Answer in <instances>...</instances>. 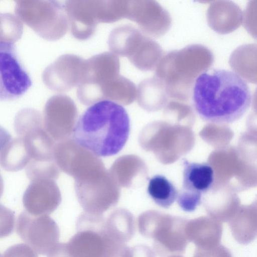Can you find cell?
Instances as JSON below:
<instances>
[{
	"mask_svg": "<svg viewBox=\"0 0 257 257\" xmlns=\"http://www.w3.org/2000/svg\"><path fill=\"white\" fill-rule=\"evenodd\" d=\"M192 98L194 109L201 119L219 124L239 119L252 102L250 89L242 77L234 71L215 68L198 75Z\"/></svg>",
	"mask_w": 257,
	"mask_h": 257,
	"instance_id": "obj_1",
	"label": "cell"
},
{
	"mask_svg": "<svg viewBox=\"0 0 257 257\" xmlns=\"http://www.w3.org/2000/svg\"><path fill=\"white\" fill-rule=\"evenodd\" d=\"M130 132V117L125 108L112 101L102 100L81 114L72 138L74 143L95 156L108 157L123 148Z\"/></svg>",
	"mask_w": 257,
	"mask_h": 257,
	"instance_id": "obj_2",
	"label": "cell"
},
{
	"mask_svg": "<svg viewBox=\"0 0 257 257\" xmlns=\"http://www.w3.org/2000/svg\"><path fill=\"white\" fill-rule=\"evenodd\" d=\"M187 222L182 218L146 212L139 217L138 226L143 236L153 239L154 251L163 257L185 251L189 242Z\"/></svg>",
	"mask_w": 257,
	"mask_h": 257,
	"instance_id": "obj_3",
	"label": "cell"
},
{
	"mask_svg": "<svg viewBox=\"0 0 257 257\" xmlns=\"http://www.w3.org/2000/svg\"><path fill=\"white\" fill-rule=\"evenodd\" d=\"M15 13L47 40H59L68 30V20L64 7L58 1H17Z\"/></svg>",
	"mask_w": 257,
	"mask_h": 257,
	"instance_id": "obj_4",
	"label": "cell"
},
{
	"mask_svg": "<svg viewBox=\"0 0 257 257\" xmlns=\"http://www.w3.org/2000/svg\"><path fill=\"white\" fill-rule=\"evenodd\" d=\"M107 44L116 56L127 57L137 68L150 69L155 55V46L141 32L131 25H123L110 33Z\"/></svg>",
	"mask_w": 257,
	"mask_h": 257,
	"instance_id": "obj_5",
	"label": "cell"
},
{
	"mask_svg": "<svg viewBox=\"0 0 257 257\" xmlns=\"http://www.w3.org/2000/svg\"><path fill=\"white\" fill-rule=\"evenodd\" d=\"M32 85L30 76L19 59L15 44L0 42V101L20 98Z\"/></svg>",
	"mask_w": 257,
	"mask_h": 257,
	"instance_id": "obj_6",
	"label": "cell"
},
{
	"mask_svg": "<svg viewBox=\"0 0 257 257\" xmlns=\"http://www.w3.org/2000/svg\"><path fill=\"white\" fill-rule=\"evenodd\" d=\"M87 73L78 86L77 96L85 105L98 102L99 90L110 79L119 75L120 62L112 53L105 52L86 60Z\"/></svg>",
	"mask_w": 257,
	"mask_h": 257,
	"instance_id": "obj_7",
	"label": "cell"
},
{
	"mask_svg": "<svg viewBox=\"0 0 257 257\" xmlns=\"http://www.w3.org/2000/svg\"><path fill=\"white\" fill-rule=\"evenodd\" d=\"M183 181L176 200L184 211H194L201 202L202 195L208 191L214 182V171L207 163L182 160Z\"/></svg>",
	"mask_w": 257,
	"mask_h": 257,
	"instance_id": "obj_8",
	"label": "cell"
},
{
	"mask_svg": "<svg viewBox=\"0 0 257 257\" xmlns=\"http://www.w3.org/2000/svg\"><path fill=\"white\" fill-rule=\"evenodd\" d=\"M17 232L35 251L47 255L58 243L60 232L55 221L48 215L34 216L24 211L18 217Z\"/></svg>",
	"mask_w": 257,
	"mask_h": 257,
	"instance_id": "obj_9",
	"label": "cell"
},
{
	"mask_svg": "<svg viewBox=\"0 0 257 257\" xmlns=\"http://www.w3.org/2000/svg\"><path fill=\"white\" fill-rule=\"evenodd\" d=\"M87 73L86 60L74 54L60 56L44 71V84L52 91L62 92L78 86Z\"/></svg>",
	"mask_w": 257,
	"mask_h": 257,
	"instance_id": "obj_10",
	"label": "cell"
},
{
	"mask_svg": "<svg viewBox=\"0 0 257 257\" xmlns=\"http://www.w3.org/2000/svg\"><path fill=\"white\" fill-rule=\"evenodd\" d=\"M102 1H67L66 12L70 31L76 39L85 40L95 33L100 23Z\"/></svg>",
	"mask_w": 257,
	"mask_h": 257,
	"instance_id": "obj_11",
	"label": "cell"
},
{
	"mask_svg": "<svg viewBox=\"0 0 257 257\" xmlns=\"http://www.w3.org/2000/svg\"><path fill=\"white\" fill-rule=\"evenodd\" d=\"M61 202V195L55 182L51 179L31 181L23 197L27 212L40 216L51 213Z\"/></svg>",
	"mask_w": 257,
	"mask_h": 257,
	"instance_id": "obj_12",
	"label": "cell"
},
{
	"mask_svg": "<svg viewBox=\"0 0 257 257\" xmlns=\"http://www.w3.org/2000/svg\"><path fill=\"white\" fill-rule=\"evenodd\" d=\"M77 114L76 106L70 97L64 94L54 95L44 107V128L52 138L60 139L63 135V125L72 124Z\"/></svg>",
	"mask_w": 257,
	"mask_h": 257,
	"instance_id": "obj_13",
	"label": "cell"
},
{
	"mask_svg": "<svg viewBox=\"0 0 257 257\" xmlns=\"http://www.w3.org/2000/svg\"><path fill=\"white\" fill-rule=\"evenodd\" d=\"M77 231L67 243L72 257H104L109 238L101 230Z\"/></svg>",
	"mask_w": 257,
	"mask_h": 257,
	"instance_id": "obj_14",
	"label": "cell"
},
{
	"mask_svg": "<svg viewBox=\"0 0 257 257\" xmlns=\"http://www.w3.org/2000/svg\"><path fill=\"white\" fill-rule=\"evenodd\" d=\"M222 233L221 223L208 218L187 221L186 233L189 241L197 248H210L219 244Z\"/></svg>",
	"mask_w": 257,
	"mask_h": 257,
	"instance_id": "obj_15",
	"label": "cell"
},
{
	"mask_svg": "<svg viewBox=\"0 0 257 257\" xmlns=\"http://www.w3.org/2000/svg\"><path fill=\"white\" fill-rule=\"evenodd\" d=\"M102 230L111 238L125 243L135 234L134 216L125 209L115 210L105 219Z\"/></svg>",
	"mask_w": 257,
	"mask_h": 257,
	"instance_id": "obj_16",
	"label": "cell"
},
{
	"mask_svg": "<svg viewBox=\"0 0 257 257\" xmlns=\"http://www.w3.org/2000/svg\"><path fill=\"white\" fill-rule=\"evenodd\" d=\"M100 95L102 100H112L119 104L128 105L134 101L137 89L132 81L118 75L101 87Z\"/></svg>",
	"mask_w": 257,
	"mask_h": 257,
	"instance_id": "obj_17",
	"label": "cell"
},
{
	"mask_svg": "<svg viewBox=\"0 0 257 257\" xmlns=\"http://www.w3.org/2000/svg\"><path fill=\"white\" fill-rule=\"evenodd\" d=\"M124 18L135 22L146 32L153 34L157 30V9L152 2L127 1Z\"/></svg>",
	"mask_w": 257,
	"mask_h": 257,
	"instance_id": "obj_18",
	"label": "cell"
},
{
	"mask_svg": "<svg viewBox=\"0 0 257 257\" xmlns=\"http://www.w3.org/2000/svg\"><path fill=\"white\" fill-rule=\"evenodd\" d=\"M30 161L22 138L12 139L0 152V166L10 172L24 169Z\"/></svg>",
	"mask_w": 257,
	"mask_h": 257,
	"instance_id": "obj_19",
	"label": "cell"
},
{
	"mask_svg": "<svg viewBox=\"0 0 257 257\" xmlns=\"http://www.w3.org/2000/svg\"><path fill=\"white\" fill-rule=\"evenodd\" d=\"M147 192L156 204L162 208H168L176 200L178 191L165 176L156 175L149 180Z\"/></svg>",
	"mask_w": 257,
	"mask_h": 257,
	"instance_id": "obj_20",
	"label": "cell"
},
{
	"mask_svg": "<svg viewBox=\"0 0 257 257\" xmlns=\"http://www.w3.org/2000/svg\"><path fill=\"white\" fill-rule=\"evenodd\" d=\"M229 226L235 239L239 243L246 244L256 236L255 217H236L229 221Z\"/></svg>",
	"mask_w": 257,
	"mask_h": 257,
	"instance_id": "obj_21",
	"label": "cell"
},
{
	"mask_svg": "<svg viewBox=\"0 0 257 257\" xmlns=\"http://www.w3.org/2000/svg\"><path fill=\"white\" fill-rule=\"evenodd\" d=\"M15 223L14 212L0 204V238L12 234L14 230Z\"/></svg>",
	"mask_w": 257,
	"mask_h": 257,
	"instance_id": "obj_22",
	"label": "cell"
},
{
	"mask_svg": "<svg viewBox=\"0 0 257 257\" xmlns=\"http://www.w3.org/2000/svg\"><path fill=\"white\" fill-rule=\"evenodd\" d=\"M3 257H38L37 252L29 245L20 243L10 246L4 253Z\"/></svg>",
	"mask_w": 257,
	"mask_h": 257,
	"instance_id": "obj_23",
	"label": "cell"
},
{
	"mask_svg": "<svg viewBox=\"0 0 257 257\" xmlns=\"http://www.w3.org/2000/svg\"><path fill=\"white\" fill-rule=\"evenodd\" d=\"M193 257H232L229 250L219 244L210 248H197Z\"/></svg>",
	"mask_w": 257,
	"mask_h": 257,
	"instance_id": "obj_24",
	"label": "cell"
},
{
	"mask_svg": "<svg viewBox=\"0 0 257 257\" xmlns=\"http://www.w3.org/2000/svg\"><path fill=\"white\" fill-rule=\"evenodd\" d=\"M127 257H156L155 252L150 247L144 244L130 247Z\"/></svg>",
	"mask_w": 257,
	"mask_h": 257,
	"instance_id": "obj_25",
	"label": "cell"
},
{
	"mask_svg": "<svg viewBox=\"0 0 257 257\" xmlns=\"http://www.w3.org/2000/svg\"><path fill=\"white\" fill-rule=\"evenodd\" d=\"M47 255L48 257H72L67 243H58Z\"/></svg>",
	"mask_w": 257,
	"mask_h": 257,
	"instance_id": "obj_26",
	"label": "cell"
},
{
	"mask_svg": "<svg viewBox=\"0 0 257 257\" xmlns=\"http://www.w3.org/2000/svg\"><path fill=\"white\" fill-rule=\"evenodd\" d=\"M11 140V134L5 128L0 126V152Z\"/></svg>",
	"mask_w": 257,
	"mask_h": 257,
	"instance_id": "obj_27",
	"label": "cell"
},
{
	"mask_svg": "<svg viewBox=\"0 0 257 257\" xmlns=\"http://www.w3.org/2000/svg\"><path fill=\"white\" fill-rule=\"evenodd\" d=\"M4 191V181L3 178L0 174V198L2 196Z\"/></svg>",
	"mask_w": 257,
	"mask_h": 257,
	"instance_id": "obj_28",
	"label": "cell"
},
{
	"mask_svg": "<svg viewBox=\"0 0 257 257\" xmlns=\"http://www.w3.org/2000/svg\"><path fill=\"white\" fill-rule=\"evenodd\" d=\"M168 257H183L181 255H176V254H175V255H170Z\"/></svg>",
	"mask_w": 257,
	"mask_h": 257,
	"instance_id": "obj_29",
	"label": "cell"
},
{
	"mask_svg": "<svg viewBox=\"0 0 257 257\" xmlns=\"http://www.w3.org/2000/svg\"><path fill=\"white\" fill-rule=\"evenodd\" d=\"M0 257H1V254H0Z\"/></svg>",
	"mask_w": 257,
	"mask_h": 257,
	"instance_id": "obj_30",
	"label": "cell"
}]
</instances>
